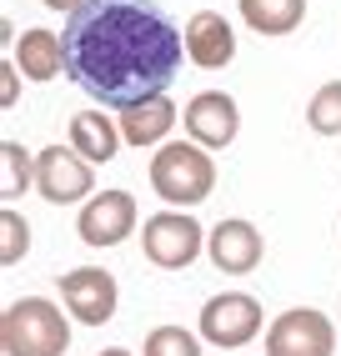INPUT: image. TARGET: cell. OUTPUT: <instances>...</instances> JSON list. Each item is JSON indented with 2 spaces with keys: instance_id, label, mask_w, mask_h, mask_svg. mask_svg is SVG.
Here are the masks:
<instances>
[{
  "instance_id": "obj_4",
  "label": "cell",
  "mask_w": 341,
  "mask_h": 356,
  "mask_svg": "<svg viewBox=\"0 0 341 356\" xmlns=\"http://www.w3.org/2000/svg\"><path fill=\"white\" fill-rule=\"evenodd\" d=\"M266 356H336V326L316 306H291L266 326Z\"/></svg>"
},
{
  "instance_id": "obj_12",
  "label": "cell",
  "mask_w": 341,
  "mask_h": 356,
  "mask_svg": "<svg viewBox=\"0 0 341 356\" xmlns=\"http://www.w3.org/2000/svg\"><path fill=\"white\" fill-rule=\"evenodd\" d=\"M186 56L196 60L201 70L231 65L236 60V31H231V20L216 15V10H196V15H191V26H186Z\"/></svg>"
},
{
  "instance_id": "obj_11",
  "label": "cell",
  "mask_w": 341,
  "mask_h": 356,
  "mask_svg": "<svg viewBox=\"0 0 341 356\" xmlns=\"http://www.w3.org/2000/svg\"><path fill=\"white\" fill-rule=\"evenodd\" d=\"M186 131L191 140H201L206 151H226L236 131H241V111L226 90H201V96H191L186 106Z\"/></svg>"
},
{
  "instance_id": "obj_17",
  "label": "cell",
  "mask_w": 341,
  "mask_h": 356,
  "mask_svg": "<svg viewBox=\"0 0 341 356\" xmlns=\"http://www.w3.org/2000/svg\"><path fill=\"white\" fill-rule=\"evenodd\" d=\"M0 161H6V181H0V196L15 201L26 186H35V156L20 146V140H6L0 146Z\"/></svg>"
},
{
  "instance_id": "obj_14",
  "label": "cell",
  "mask_w": 341,
  "mask_h": 356,
  "mask_svg": "<svg viewBox=\"0 0 341 356\" xmlns=\"http://www.w3.org/2000/svg\"><path fill=\"white\" fill-rule=\"evenodd\" d=\"M15 65H20V76L26 81H56L61 70H65V40L56 35V31H26L15 40V56H10Z\"/></svg>"
},
{
  "instance_id": "obj_16",
  "label": "cell",
  "mask_w": 341,
  "mask_h": 356,
  "mask_svg": "<svg viewBox=\"0 0 341 356\" xmlns=\"http://www.w3.org/2000/svg\"><path fill=\"white\" fill-rule=\"evenodd\" d=\"M236 10L256 35H291L306 20V0H236Z\"/></svg>"
},
{
  "instance_id": "obj_8",
  "label": "cell",
  "mask_w": 341,
  "mask_h": 356,
  "mask_svg": "<svg viewBox=\"0 0 341 356\" xmlns=\"http://www.w3.org/2000/svg\"><path fill=\"white\" fill-rule=\"evenodd\" d=\"M61 301H65L70 321L106 326L116 316V276L106 266H76L61 276Z\"/></svg>"
},
{
  "instance_id": "obj_15",
  "label": "cell",
  "mask_w": 341,
  "mask_h": 356,
  "mask_svg": "<svg viewBox=\"0 0 341 356\" xmlns=\"http://www.w3.org/2000/svg\"><path fill=\"white\" fill-rule=\"evenodd\" d=\"M176 126V106H170L166 96H151V101H136L120 111V136H126V146H156V140H166V131Z\"/></svg>"
},
{
  "instance_id": "obj_21",
  "label": "cell",
  "mask_w": 341,
  "mask_h": 356,
  "mask_svg": "<svg viewBox=\"0 0 341 356\" xmlns=\"http://www.w3.org/2000/svg\"><path fill=\"white\" fill-rule=\"evenodd\" d=\"M15 101H20V65L6 60L0 65V106H15Z\"/></svg>"
},
{
  "instance_id": "obj_6",
  "label": "cell",
  "mask_w": 341,
  "mask_h": 356,
  "mask_svg": "<svg viewBox=\"0 0 341 356\" xmlns=\"http://www.w3.org/2000/svg\"><path fill=\"white\" fill-rule=\"evenodd\" d=\"M261 321H266V312H261L256 296H246V291H221V296H211V301L201 306V341L221 346V351H236V346L256 341Z\"/></svg>"
},
{
  "instance_id": "obj_19",
  "label": "cell",
  "mask_w": 341,
  "mask_h": 356,
  "mask_svg": "<svg viewBox=\"0 0 341 356\" xmlns=\"http://www.w3.org/2000/svg\"><path fill=\"white\" fill-rule=\"evenodd\" d=\"M141 356H201V337H191L186 326H156L145 331Z\"/></svg>"
},
{
  "instance_id": "obj_3",
  "label": "cell",
  "mask_w": 341,
  "mask_h": 356,
  "mask_svg": "<svg viewBox=\"0 0 341 356\" xmlns=\"http://www.w3.org/2000/svg\"><path fill=\"white\" fill-rule=\"evenodd\" d=\"M151 191L166 206H201L216 191V161L206 156V146L170 140L151 161Z\"/></svg>"
},
{
  "instance_id": "obj_20",
  "label": "cell",
  "mask_w": 341,
  "mask_h": 356,
  "mask_svg": "<svg viewBox=\"0 0 341 356\" xmlns=\"http://www.w3.org/2000/svg\"><path fill=\"white\" fill-rule=\"evenodd\" d=\"M26 251H31V226H26V216H20L15 206H6L0 211V266L26 261Z\"/></svg>"
},
{
  "instance_id": "obj_2",
  "label": "cell",
  "mask_w": 341,
  "mask_h": 356,
  "mask_svg": "<svg viewBox=\"0 0 341 356\" xmlns=\"http://www.w3.org/2000/svg\"><path fill=\"white\" fill-rule=\"evenodd\" d=\"M70 312L45 296H15L0 312V341L6 356H65L70 346Z\"/></svg>"
},
{
  "instance_id": "obj_10",
  "label": "cell",
  "mask_w": 341,
  "mask_h": 356,
  "mask_svg": "<svg viewBox=\"0 0 341 356\" xmlns=\"http://www.w3.org/2000/svg\"><path fill=\"white\" fill-rule=\"evenodd\" d=\"M206 251H211V266L216 271H226V276H246L261 266V231L251 221H241V216H226V221H216V231L206 236Z\"/></svg>"
},
{
  "instance_id": "obj_7",
  "label": "cell",
  "mask_w": 341,
  "mask_h": 356,
  "mask_svg": "<svg viewBox=\"0 0 341 356\" xmlns=\"http://www.w3.org/2000/svg\"><path fill=\"white\" fill-rule=\"evenodd\" d=\"M90 161L76 151V146H45L35 156V191L51 201V206H76V201H90Z\"/></svg>"
},
{
  "instance_id": "obj_1",
  "label": "cell",
  "mask_w": 341,
  "mask_h": 356,
  "mask_svg": "<svg viewBox=\"0 0 341 356\" xmlns=\"http://www.w3.org/2000/svg\"><path fill=\"white\" fill-rule=\"evenodd\" d=\"M65 76L90 101L126 111L166 96L181 70V35L156 0H86L65 20Z\"/></svg>"
},
{
  "instance_id": "obj_13",
  "label": "cell",
  "mask_w": 341,
  "mask_h": 356,
  "mask_svg": "<svg viewBox=\"0 0 341 356\" xmlns=\"http://www.w3.org/2000/svg\"><path fill=\"white\" fill-rule=\"evenodd\" d=\"M70 146H76L90 165L116 161V151L126 146L120 136V121H106V111H76L70 115Z\"/></svg>"
},
{
  "instance_id": "obj_9",
  "label": "cell",
  "mask_w": 341,
  "mask_h": 356,
  "mask_svg": "<svg viewBox=\"0 0 341 356\" xmlns=\"http://www.w3.org/2000/svg\"><path fill=\"white\" fill-rule=\"evenodd\" d=\"M136 196L131 191H101V196H90L81 206V241L95 246V251H106V246H120V241H131V231H136Z\"/></svg>"
},
{
  "instance_id": "obj_23",
  "label": "cell",
  "mask_w": 341,
  "mask_h": 356,
  "mask_svg": "<svg viewBox=\"0 0 341 356\" xmlns=\"http://www.w3.org/2000/svg\"><path fill=\"white\" fill-rule=\"evenodd\" d=\"M95 356H131V351H120V346H106V351H95Z\"/></svg>"
},
{
  "instance_id": "obj_18",
  "label": "cell",
  "mask_w": 341,
  "mask_h": 356,
  "mask_svg": "<svg viewBox=\"0 0 341 356\" xmlns=\"http://www.w3.org/2000/svg\"><path fill=\"white\" fill-rule=\"evenodd\" d=\"M306 126L316 136H341V81H326L306 101Z\"/></svg>"
},
{
  "instance_id": "obj_5",
  "label": "cell",
  "mask_w": 341,
  "mask_h": 356,
  "mask_svg": "<svg viewBox=\"0 0 341 356\" xmlns=\"http://www.w3.org/2000/svg\"><path fill=\"white\" fill-rule=\"evenodd\" d=\"M141 246H145V261H151V266L186 271L191 261L201 256L206 236H201V221H191L186 211H161V216H145Z\"/></svg>"
},
{
  "instance_id": "obj_22",
  "label": "cell",
  "mask_w": 341,
  "mask_h": 356,
  "mask_svg": "<svg viewBox=\"0 0 341 356\" xmlns=\"http://www.w3.org/2000/svg\"><path fill=\"white\" fill-rule=\"evenodd\" d=\"M40 6H45V10H56V15H65V20H70V15H76V10L86 6V0H40Z\"/></svg>"
}]
</instances>
